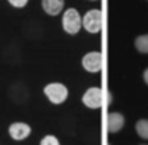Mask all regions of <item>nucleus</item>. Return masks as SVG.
I'll use <instances>...</instances> for the list:
<instances>
[{"label": "nucleus", "instance_id": "nucleus-13", "mask_svg": "<svg viewBox=\"0 0 148 145\" xmlns=\"http://www.w3.org/2000/svg\"><path fill=\"white\" fill-rule=\"evenodd\" d=\"M143 81L148 85V69H145V70H143Z\"/></svg>", "mask_w": 148, "mask_h": 145}, {"label": "nucleus", "instance_id": "nucleus-9", "mask_svg": "<svg viewBox=\"0 0 148 145\" xmlns=\"http://www.w3.org/2000/svg\"><path fill=\"white\" fill-rule=\"evenodd\" d=\"M134 45H135V49H137L138 53H142V54H148V34H142V35H138L137 38H135Z\"/></svg>", "mask_w": 148, "mask_h": 145}, {"label": "nucleus", "instance_id": "nucleus-5", "mask_svg": "<svg viewBox=\"0 0 148 145\" xmlns=\"http://www.w3.org/2000/svg\"><path fill=\"white\" fill-rule=\"evenodd\" d=\"M81 65L86 72L89 74H97V72L102 70L103 67V56L100 51H91L86 53L81 59Z\"/></svg>", "mask_w": 148, "mask_h": 145}, {"label": "nucleus", "instance_id": "nucleus-1", "mask_svg": "<svg viewBox=\"0 0 148 145\" xmlns=\"http://www.w3.org/2000/svg\"><path fill=\"white\" fill-rule=\"evenodd\" d=\"M83 27V18L80 16L77 8H69L62 14V29L69 35H77Z\"/></svg>", "mask_w": 148, "mask_h": 145}, {"label": "nucleus", "instance_id": "nucleus-8", "mask_svg": "<svg viewBox=\"0 0 148 145\" xmlns=\"http://www.w3.org/2000/svg\"><path fill=\"white\" fill-rule=\"evenodd\" d=\"M64 0H42V8L49 16H58L64 10Z\"/></svg>", "mask_w": 148, "mask_h": 145}, {"label": "nucleus", "instance_id": "nucleus-11", "mask_svg": "<svg viewBox=\"0 0 148 145\" xmlns=\"http://www.w3.org/2000/svg\"><path fill=\"white\" fill-rule=\"evenodd\" d=\"M40 145H61L59 144V139L53 134H48L40 140Z\"/></svg>", "mask_w": 148, "mask_h": 145}, {"label": "nucleus", "instance_id": "nucleus-7", "mask_svg": "<svg viewBox=\"0 0 148 145\" xmlns=\"http://www.w3.org/2000/svg\"><path fill=\"white\" fill-rule=\"evenodd\" d=\"M124 116H123V113L119 112H110L108 115H107V131L110 132V134H115V132H119L123 129V126H124Z\"/></svg>", "mask_w": 148, "mask_h": 145}, {"label": "nucleus", "instance_id": "nucleus-12", "mask_svg": "<svg viewBox=\"0 0 148 145\" xmlns=\"http://www.w3.org/2000/svg\"><path fill=\"white\" fill-rule=\"evenodd\" d=\"M27 2H29V0H8V3L14 8H24L27 5Z\"/></svg>", "mask_w": 148, "mask_h": 145}, {"label": "nucleus", "instance_id": "nucleus-2", "mask_svg": "<svg viewBox=\"0 0 148 145\" xmlns=\"http://www.w3.org/2000/svg\"><path fill=\"white\" fill-rule=\"evenodd\" d=\"M43 93L48 97V100L54 105H61L67 100L69 97V89L64 83H59V81H53V83H48L45 88H43Z\"/></svg>", "mask_w": 148, "mask_h": 145}, {"label": "nucleus", "instance_id": "nucleus-6", "mask_svg": "<svg viewBox=\"0 0 148 145\" xmlns=\"http://www.w3.org/2000/svg\"><path fill=\"white\" fill-rule=\"evenodd\" d=\"M30 126L27 123H23V121H14L8 126V134L13 140H26L27 137L30 135Z\"/></svg>", "mask_w": 148, "mask_h": 145}, {"label": "nucleus", "instance_id": "nucleus-10", "mask_svg": "<svg viewBox=\"0 0 148 145\" xmlns=\"http://www.w3.org/2000/svg\"><path fill=\"white\" fill-rule=\"evenodd\" d=\"M135 132L138 134L140 139L148 140V120H145V118L138 120V121L135 123Z\"/></svg>", "mask_w": 148, "mask_h": 145}, {"label": "nucleus", "instance_id": "nucleus-3", "mask_svg": "<svg viewBox=\"0 0 148 145\" xmlns=\"http://www.w3.org/2000/svg\"><path fill=\"white\" fill-rule=\"evenodd\" d=\"M83 27L89 34H99L103 27V13L102 10H89L83 16Z\"/></svg>", "mask_w": 148, "mask_h": 145}, {"label": "nucleus", "instance_id": "nucleus-14", "mask_svg": "<svg viewBox=\"0 0 148 145\" xmlns=\"http://www.w3.org/2000/svg\"><path fill=\"white\" fill-rule=\"evenodd\" d=\"M140 145H145V144H140Z\"/></svg>", "mask_w": 148, "mask_h": 145}, {"label": "nucleus", "instance_id": "nucleus-4", "mask_svg": "<svg viewBox=\"0 0 148 145\" xmlns=\"http://www.w3.org/2000/svg\"><path fill=\"white\" fill-rule=\"evenodd\" d=\"M81 102L88 107V109H100L105 102V93H103L102 88H88L84 91L83 97H81Z\"/></svg>", "mask_w": 148, "mask_h": 145}]
</instances>
